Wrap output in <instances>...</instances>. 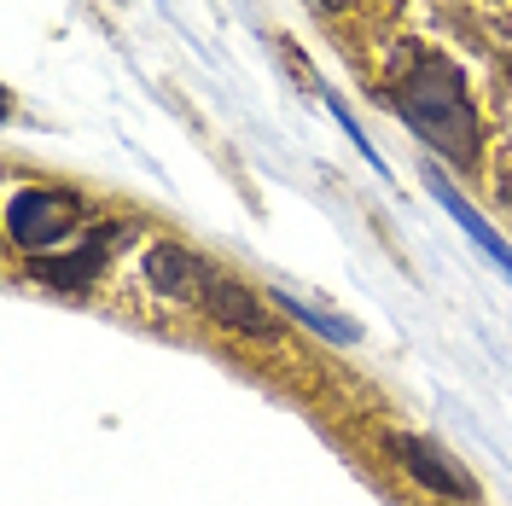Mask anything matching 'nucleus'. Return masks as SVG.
Returning <instances> with one entry per match:
<instances>
[{"mask_svg": "<svg viewBox=\"0 0 512 506\" xmlns=\"http://www.w3.org/2000/svg\"><path fill=\"white\" fill-rule=\"evenodd\" d=\"M507 192H512V181H507Z\"/></svg>", "mask_w": 512, "mask_h": 506, "instance_id": "10", "label": "nucleus"}, {"mask_svg": "<svg viewBox=\"0 0 512 506\" xmlns=\"http://www.w3.org/2000/svg\"><path fill=\"white\" fill-rule=\"evenodd\" d=\"M431 192H437V204H443L448 216H454V222L466 227V233H472V239H478L483 251H489V262H495V268H507V280H512V251H507V239H495V227L483 222L478 210H472V204H466V198H460V192L448 187L443 175H431Z\"/></svg>", "mask_w": 512, "mask_h": 506, "instance_id": "7", "label": "nucleus"}, {"mask_svg": "<svg viewBox=\"0 0 512 506\" xmlns=\"http://www.w3.org/2000/svg\"><path fill=\"white\" fill-rule=\"evenodd\" d=\"M204 280H210V262H198L181 245H158L146 256V285L163 297H181V303H204Z\"/></svg>", "mask_w": 512, "mask_h": 506, "instance_id": "6", "label": "nucleus"}, {"mask_svg": "<svg viewBox=\"0 0 512 506\" xmlns=\"http://www.w3.org/2000/svg\"><path fill=\"white\" fill-rule=\"evenodd\" d=\"M210 320H222V326H233V332H245V338H274L280 326L262 315V303H256L245 285L233 280V274H216L210 268V280H204V303H198Z\"/></svg>", "mask_w": 512, "mask_h": 506, "instance_id": "3", "label": "nucleus"}, {"mask_svg": "<svg viewBox=\"0 0 512 506\" xmlns=\"http://www.w3.org/2000/svg\"><path fill=\"white\" fill-rule=\"evenodd\" d=\"M117 239H123V227H99L94 245H76L70 256H35V274L47 285H59V291H82V285L99 280V268L117 251Z\"/></svg>", "mask_w": 512, "mask_h": 506, "instance_id": "5", "label": "nucleus"}, {"mask_svg": "<svg viewBox=\"0 0 512 506\" xmlns=\"http://www.w3.org/2000/svg\"><path fill=\"white\" fill-rule=\"evenodd\" d=\"M82 216H88V204L70 187H24L6 204V227H12L18 251H53L59 239L82 227Z\"/></svg>", "mask_w": 512, "mask_h": 506, "instance_id": "2", "label": "nucleus"}, {"mask_svg": "<svg viewBox=\"0 0 512 506\" xmlns=\"http://www.w3.org/2000/svg\"><path fill=\"white\" fill-rule=\"evenodd\" d=\"M390 105H396V117L414 128L431 152H443L448 163L478 158V117H472V99L460 88V70L448 59L414 53V59L396 70V82H390Z\"/></svg>", "mask_w": 512, "mask_h": 506, "instance_id": "1", "label": "nucleus"}, {"mask_svg": "<svg viewBox=\"0 0 512 506\" xmlns=\"http://www.w3.org/2000/svg\"><path fill=\"white\" fill-rule=\"evenodd\" d=\"M384 448H390V454L402 460V472H414L425 489H437V495H448V501H472V477L460 472V466H448L425 437H402V431H390Z\"/></svg>", "mask_w": 512, "mask_h": 506, "instance_id": "4", "label": "nucleus"}, {"mask_svg": "<svg viewBox=\"0 0 512 506\" xmlns=\"http://www.w3.org/2000/svg\"><path fill=\"white\" fill-rule=\"evenodd\" d=\"M315 6H350V0H315Z\"/></svg>", "mask_w": 512, "mask_h": 506, "instance_id": "9", "label": "nucleus"}, {"mask_svg": "<svg viewBox=\"0 0 512 506\" xmlns=\"http://www.w3.org/2000/svg\"><path fill=\"white\" fill-rule=\"evenodd\" d=\"M274 303H280V309H286V315H297V320H303V326H309V332H326V338H332V344H355V338H361V332H355V326H344V320L320 315V309H303V303H297V297H291V291H274Z\"/></svg>", "mask_w": 512, "mask_h": 506, "instance_id": "8", "label": "nucleus"}]
</instances>
